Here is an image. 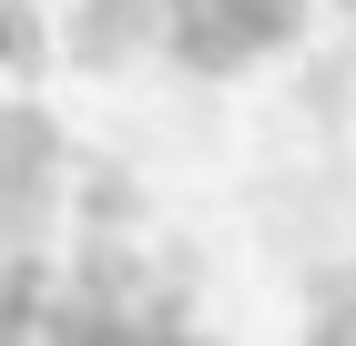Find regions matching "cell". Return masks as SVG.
Masks as SVG:
<instances>
[{
    "label": "cell",
    "instance_id": "cell-8",
    "mask_svg": "<svg viewBox=\"0 0 356 346\" xmlns=\"http://www.w3.org/2000/svg\"><path fill=\"white\" fill-rule=\"evenodd\" d=\"M51 214H61L51 173H21V184L0 194V244H51Z\"/></svg>",
    "mask_w": 356,
    "mask_h": 346
},
{
    "label": "cell",
    "instance_id": "cell-1",
    "mask_svg": "<svg viewBox=\"0 0 356 346\" xmlns=\"http://www.w3.org/2000/svg\"><path fill=\"white\" fill-rule=\"evenodd\" d=\"M163 21H173V0H82L72 10V61L82 72H122L143 41H163Z\"/></svg>",
    "mask_w": 356,
    "mask_h": 346
},
{
    "label": "cell",
    "instance_id": "cell-6",
    "mask_svg": "<svg viewBox=\"0 0 356 346\" xmlns=\"http://www.w3.org/2000/svg\"><path fill=\"white\" fill-rule=\"evenodd\" d=\"M0 163L21 173H61V123L41 102H0Z\"/></svg>",
    "mask_w": 356,
    "mask_h": 346
},
{
    "label": "cell",
    "instance_id": "cell-7",
    "mask_svg": "<svg viewBox=\"0 0 356 346\" xmlns=\"http://www.w3.org/2000/svg\"><path fill=\"white\" fill-rule=\"evenodd\" d=\"M305 306H316V326H305V346H356V265H316V285H305Z\"/></svg>",
    "mask_w": 356,
    "mask_h": 346
},
{
    "label": "cell",
    "instance_id": "cell-11",
    "mask_svg": "<svg viewBox=\"0 0 356 346\" xmlns=\"http://www.w3.org/2000/svg\"><path fill=\"white\" fill-rule=\"evenodd\" d=\"M153 346H224V336H204V326H163Z\"/></svg>",
    "mask_w": 356,
    "mask_h": 346
},
{
    "label": "cell",
    "instance_id": "cell-12",
    "mask_svg": "<svg viewBox=\"0 0 356 346\" xmlns=\"http://www.w3.org/2000/svg\"><path fill=\"white\" fill-rule=\"evenodd\" d=\"M10 184H21V163H0V194H10Z\"/></svg>",
    "mask_w": 356,
    "mask_h": 346
},
{
    "label": "cell",
    "instance_id": "cell-5",
    "mask_svg": "<svg viewBox=\"0 0 356 346\" xmlns=\"http://www.w3.org/2000/svg\"><path fill=\"white\" fill-rule=\"evenodd\" d=\"M72 214H82V235H133L143 224V173H122V163H92L82 194H72Z\"/></svg>",
    "mask_w": 356,
    "mask_h": 346
},
{
    "label": "cell",
    "instance_id": "cell-14",
    "mask_svg": "<svg viewBox=\"0 0 356 346\" xmlns=\"http://www.w3.org/2000/svg\"><path fill=\"white\" fill-rule=\"evenodd\" d=\"M336 10H346V31H356V0H336Z\"/></svg>",
    "mask_w": 356,
    "mask_h": 346
},
{
    "label": "cell",
    "instance_id": "cell-15",
    "mask_svg": "<svg viewBox=\"0 0 356 346\" xmlns=\"http://www.w3.org/2000/svg\"><path fill=\"white\" fill-rule=\"evenodd\" d=\"M31 346H41V336H31Z\"/></svg>",
    "mask_w": 356,
    "mask_h": 346
},
{
    "label": "cell",
    "instance_id": "cell-9",
    "mask_svg": "<svg viewBox=\"0 0 356 346\" xmlns=\"http://www.w3.org/2000/svg\"><path fill=\"white\" fill-rule=\"evenodd\" d=\"M41 61H51V21H41V10H31V0H0V72H41Z\"/></svg>",
    "mask_w": 356,
    "mask_h": 346
},
{
    "label": "cell",
    "instance_id": "cell-4",
    "mask_svg": "<svg viewBox=\"0 0 356 346\" xmlns=\"http://www.w3.org/2000/svg\"><path fill=\"white\" fill-rule=\"evenodd\" d=\"M41 316H51V255L41 244H0V326L41 336Z\"/></svg>",
    "mask_w": 356,
    "mask_h": 346
},
{
    "label": "cell",
    "instance_id": "cell-10",
    "mask_svg": "<svg viewBox=\"0 0 356 346\" xmlns=\"http://www.w3.org/2000/svg\"><path fill=\"white\" fill-rule=\"evenodd\" d=\"M234 10V31L254 41V61L265 52H296V31H305V0H224Z\"/></svg>",
    "mask_w": 356,
    "mask_h": 346
},
{
    "label": "cell",
    "instance_id": "cell-3",
    "mask_svg": "<svg viewBox=\"0 0 356 346\" xmlns=\"http://www.w3.org/2000/svg\"><path fill=\"white\" fill-rule=\"evenodd\" d=\"M143 285H153V265L122 235H82V255H72V295L82 306H143Z\"/></svg>",
    "mask_w": 356,
    "mask_h": 346
},
{
    "label": "cell",
    "instance_id": "cell-2",
    "mask_svg": "<svg viewBox=\"0 0 356 346\" xmlns=\"http://www.w3.org/2000/svg\"><path fill=\"white\" fill-rule=\"evenodd\" d=\"M163 52H173V72H193V81H234L254 61V41L234 31L224 0H184V10L163 21Z\"/></svg>",
    "mask_w": 356,
    "mask_h": 346
},
{
    "label": "cell",
    "instance_id": "cell-13",
    "mask_svg": "<svg viewBox=\"0 0 356 346\" xmlns=\"http://www.w3.org/2000/svg\"><path fill=\"white\" fill-rule=\"evenodd\" d=\"M0 346H31V336H21V326H0Z\"/></svg>",
    "mask_w": 356,
    "mask_h": 346
}]
</instances>
